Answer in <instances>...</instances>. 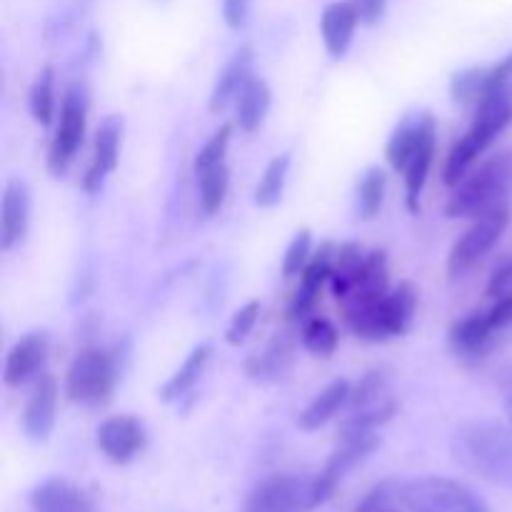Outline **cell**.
<instances>
[{
	"label": "cell",
	"instance_id": "7",
	"mask_svg": "<svg viewBox=\"0 0 512 512\" xmlns=\"http://www.w3.org/2000/svg\"><path fill=\"white\" fill-rule=\"evenodd\" d=\"M85 125H88V95H85L83 85H70L63 95V103H60L58 128H55V138L50 143V175L60 178V175L68 173L85 140Z\"/></svg>",
	"mask_w": 512,
	"mask_h": 512
},
{
	"label": "cell",
	"instance_id": "18",
	"mask_svg": "<svg viewBox=\"0 0 512 512\" xmlns=\"http://www.w3.org/2000/svg\"><path fill=\"white\" fill-rule=\"evenodd\" d=\"M33 512H93V503L83 488L63 478H48L30 493Z\"/></svg>",
	"mask_w": 512,
	"mask_h": 512
},
{
	"label": "cell",
	"instance_id": "44",
	"mask_svg": "<svg viewBox=\"0 0 512 512\" xmlns=\"http://www.w3.org/2000/svg\"><path fill=\"white\" fill-rule=\"evenodd\" d=\"M495 88H503V90H512V53L505 55L500 63H495L493 68H490V90Z\"/></svg>",
	"mask_w": 512,
	"mask_h": 512
},
{
	"label": "cell",
	"instance_id": "8",
	"mask_svg": "<svg viewBox=\"0 0 512 512\" xmlns=\"http://www.w3.org/2000/svg\"><path fill=\"white\" fill-rule=\"evenodd\" d=\"M510 225V205H500V208L488 210V213L473 218L470 228L465 230L453 245L448 255V273L450 278H460L468 273L478 260H483L490 250L498 245L503 233Z\"/></svg>",
	"mask_w": 512,
	"mask_h": 512
},
{
	"label": "cell",
	"instance_id": "36",
	"mask_svg": "<svg viewBox=\"0 0 512 512\" xmlns=\"http://www.w3.org/2000/svg\"><path fill=\"white\" fill-rule=\"evenodd\" d=\"M230 138H233V125L223 123L218 130L213 133V138L198 150L193 160V173L200 175L205 170L215 168V165H223L225 163V155H228L230 148Z\"/></svg>",
	"mask_w": 512,
	"mask_h": 512
},
{
	"label": "cell",
	"instance_id": "15",
	"mask_svg": "<svg viewBox=\"0 0 512 512\" xmlns=\"http://www.w3.org/2000/svg\"><path fill=\"white\" fill-rule=\"evenodd\" d=\"M55 408H58V383L53 375H40L35 380L33 395L23 413V430L35 443H45L55 428Z\"/></svg>",
	"mask_w": 512,
	"mask_h": 512
},
{
	"label": "cell",
	"instance_id": "26",
	"mask_svg": "<svg viewBox=\"0 0 512 512\" xmlns=\"http://www.w3.org/2000/svg\"><path fill=\"white\" fill-rule=\"evenodd\" d=\"M210 355H213V348H210L208 343L195 345V348L190 350L188 358H185V363L180 365V368L170 375L168 383L160 388V400H163V403H175V400L183 398V395L198 383L200 375L205 373V365H208Z\"/></svg>",
	"mask_w": 512,
	"mask_h": 512
},
{
	"label": "cell",
	"instance_id": "32",
	"mask_svg": "<svg viewBox=\"0 0 512 512\" xmlns=\"http://www.w3.org/2000/svg\"><path fill=\"white\" fill-rule=\"evenodd\" d=\"M490 68H465L450 78V98L458 105H478L488 95Z\"/></svg>",
	"mask_w": 512,
	"mask_h": 512
},
{
	"label": "cell",
	"instance_id": "22",
	"mask_svg": "<svg viewBox=\"0 0 512 512\" xmlns=\"http://www.w3.org/2000/svg\"><path fill=\"white\" fill-rule=\"evenodd\" d=\"M295 360V343L290 338H275L263 353L253 355L245 363V373L248 378L258 380V383H278L285 378Z\"/></svg>",
	"mask_w": 512,
	"mask_h": 512
},
{
	"label": "cell",
	"instance_id": "39",
	"mask_svg": "<svg viewBox=\"0 0 512 512\" xmlns=\"http://www.w3.org/2000/svg\"><path fill=\"white\" fill-rule=\"evenodd\" d=\"M395 498H398V488L393 483H380L355 505L353 512H388L393 510Z\"/></svg>",
	"mask_w": 512,
	"mask_h": 512
},
{
	"label": "cell",
	"instance_id": "30",
	"mask_svg": "<svg viewBox=\"0 0 512 512\" xmlns=\"http://www.w3.org/2000/svg\"><path fill=\"white\" fill-rule=\"evenodd\" d=\"M393 395H390V380L385 370H370L353 390H350L348 410H370L383 408V405H393Z\"/></svg>",
	"mask_w": 512,
	"mask_h": 512
},
{
	"label": "cell",
	"instance_id": "46",
	"mask_svg": "<svg viewBox=\"0 0 512 512\" xmlns=\"http://www.w3.org/2000/svg\"><path fill=\"white\" fill-rule=\"evenodd\" d=\"M388 512H398V510H388Z\"/></svg>",
	"mask_w": 512,
	"mask_h": 512
},
{
	"label": "cell",
	"instance_id": "14",
	"mask_svg": "<svg viewBox=\"0 0 512 512\" xmlns=\"http://www.w3.org/2000/svg\"><path fill=\"white\" fill-rule=\"evenodd\" d=\"M335 253H338V250L330 243H325L323 248L310 258V263L305 265L303 275H300V288L298 293H295L293 303H290V318L293 320L310 318L315 303H318L320 288H323V283H328L330 275H333Z\"/></svg>",
	"mask_w": 512,
	"mask_h": 512
},
{
	"label": "cell",
	"instance_id": "13",
	"mask_svg": "<svg viewBox=\"0 0 512 512\" xmlns=\"http://www.w3.org/2000/svg\"><path fill=\"white\" fill-rule=\"evenodd\" d=\"M48 350L50 343L43 330L25 333L5 355V385L8 388H20V385H28L30 380H38L43 375L45 363H48Z\"/></svg>",
	"mask_w": 512,
	"mask_h": 512
},
{
	"label": "cell",
	"instance_id": "2",
	"mask_svg": "<svg viewBox=\"0 0 512 512\" xmlns=\"http://www.w3.org/2000/svg\"><path fill=\"white\" fill-rule=\"evenodd\" d=\"M512 123V90L495 88L475 105V118L468 133L453 145L445 163V185L455 188L473 170L475 160L495 143L500 133Z\"/></svg>",
	"mask_w": 512,
	"mask_h": 512
},
{
	"label": "cell",
	"instance_id": "23",
	"mask_svg": "<svg viewBox=\"0 0 512 512\" xmlns=\"http://www.w3.org/2000/svg\"><path fill=\"white\" fill-rule=\"evenodd\" d=\"M270 103H273V93L270 85L263 78H250L240 95L235 98V125L245 133H255L263 125L265 115H268Z\"/></svg>",
	"mask_w": 512,
	"mask_h": 512
},
{
	"label": "cell",
	"instance_id": "3",
	"mask_svg": "<svg viewBox=\"0 0 512 512\" xmlns=\"http://www.w3.org/2000/svg\"><path fill=\"white\" fill-rule=\"evenodd\" d=\"M512 195V148L500 150L493 158L470 170L463 180L453 188L445 215L453 220L478 218L488 210L508 205Z\"/></svg>",
	"mask_w": 512,
	"mask_h": 512
},
{
	"label": "cell",
	"instance_id": "31",
	"mask_svg": "<svg viewBox=\"0 0 512 512\" xmlns=\"http://www.w3.org/2000/svg\"><path fill=\"white\" fill-rule=\"evenodd\" d=\"M290 173V155H275L268 163V168L260 175V183L255 188V205L260 208H273V205L280 203L285 193V183H288Z\"/></svg>",
	"mask_w": 512,
	"mask_h": 512
},
{
	"label": "cell",
	"instance_id": "29",
	"mask_svg": "<svg viewBox=\"0 0 512 512\" xmlns=\"http://www.w3.org/2000/svg\"><path fill=\"white\" fill-rule=\"evenodd\" d=\"M120 135H123V120L118 115H108L95 133L93 168L103 175H110L118 168L120 158Z\"/></svg>",
	"mask_w": 512,
	"mask_h": 512
},
{
	"label": "cell",
	"instance_id": "6",
	"mask_svg": "<svg viewBox=\"0 0 512 512\" xmlns=\"http://www.w3.org/2000/svg\"><path fill=\"white\" fill-rule=\"evenodd\" d=\"M415 310H418V290H415L413 283H400L398 288L385 295L383 303L375 305L370 313L350 320L348 325L358 338L380 343V340L398 338V335L408 333V328L413 325Z\"/></svg>",
	"mask_w": 512,
	"mask_h": 512
},
{
	"label": "cell",
	"instance_id": "27",
	"mask_svg": "<svg viewBox=\"0 0 512 512\" xmlns=\"http://www.w3.org/2000/svg\"><path fill=\"white\" fill-rule=\"evenodd\" d=\"M385 190H388V175L383 168H368L358 180L355 190V213L360 220H375L383 210Z\"/></svg>",
	"mask_w": 512,
	"mask_h": 512
},
{
	"label": "cell",
	"instance_id": "35",
	"mask_svg": "<svg viewBox=\"0 0 512 512\" xmlns=\"http://www.w3.org/2000/svg\"><path fill=\"white\" fill-rule=\"evenodd\" d=\"M200 188V205H203L205 215H215L223 208L225 198H228L230 188V170L228 165H215V168L205 170L198 175Z\"/></svg>",
	"mask_w": 512,
	"mask_h": 512
},
{
	"label": "cell",
	"instance_id": "16",
	"mask_svg": "<svg viewBox=\"0 0 512 512\" xmlns=\"http://www.w3.org/2000/svg\"><path fill=\"white\" fill-rule=\"evenodd\" d=\"M30 225V190L23 180L10 178L0 205V248L10 250L25 238Z\"/></svg>",
	"mask_w": 512,
	"mask_h": 512
},
{
	"label": "cell",
	"instance_id": "21",
	"mask_svg": "<svg viewBox=\"0 0 512 512\" xmlns=\"http://www.w3.org/2000/svg\"><path fill=\"white\" fill-rule=\"evenodd\" d=\"M433 155H435V118L428 123V128H425L418 148H415V153L410 155L408 165H405V170H403L405 195H408L410 213H418L420 210V195H423L425 183H428V173H430V165H433Z\"/></svg>",
	"mask_w": 512,
	"mask_h": 512
},
{
	"label": "cell",
	"instance_id": "38",
	"mask_svg": "<svg viewBox=\"0 0 512 512\" xmlns=\"http://www.w3.org/2000/svg\"><path fill=\"white\" fill-rule=\"evenodd\" d=\"M258 318H260V303L258 300H250V303H245L243 308L235 310L233 320H230L228 330H225V340H228L230 345L245 343L248 335L253 333Z\"/></svg>",
	"mask_w": 512,
	"mask_h": 512
},
{
	"label": "cell",
	"instance_id": "17",
	"mask_svg": "<svg viewBox=\"0 0 512 512\" xmlns=\"http://www.w3.org/2000/svg\"><path fill=\"white\" fill-rule=\"evenodd\" d=\"M253 63L255 53L250 45H243L233 53V58L225 63V68L218 73V80L213 85V93H210L208 110L213 115L223 113L228 105L235 103V98L240 95V90L245 88L250 78H253Z\"/></svg>",
	"mask_w": 512,
	"mask_h": 512
},
{
	"label": "cell",
	"instance_id": "9",
	"mask_svg": "<svg viewBox=\"0 0 512 512\" xmlns=\"http://www.w3.org/2000/svg\"><path fill=\"white\" fill-rule=\"evenodd\" d=\"M318 508L315 478L308 475H270L255 485L245 503V512H308Z\"/></svg>",
	"mask_w": 512,
	"mask_h": 512
},
{
	"label": "cell",
	"instance_id": "11",
	"mask_svg": "<svg viewBox=\"0 0 512 512\" xmlns=\"http://www.w3.org/2000/svg\"><path fill=\"white\" fill-rule=\"evenodd\" d=\"M98 448L115 465H128L148 448V430L133 415H113L98 428Z\"/></svg>",
	"mask_w": 512,
	"mask_h": 512
},
{
	"label": "cell",
	"instance_id": "40",
	"mask_svg": "<svg viewBox=\"0 0 512 512\" xmlns=\"http://www.w3.org/2000/svg\"><path fill=\"white\" fill-rule=\"evenodd\" d=\"M488 298L490 300H498V298H505V295L512 293V255L508 260H503V263L498 265V268L493 270V275H490V283H488Z\"/></svg>",
	"mask_w": 512,
	"mask_h": 512
},
{
	"label": "cell",
	"instance_id": "45",
	"mask_svg": "<svg viewBox=\"0 0 512 512\" xmlns=\"http://www.w3.org/2000/svg\"><path fill=\"white\" fill-rule=\"evenodd\" d=\"M503 400H505V408H508V413H512V378L503 385Z\"/></svg>",
	"mask_w": 512,
	"mask_h": 512
},
{
	"label": "cell",
	"instance_id": "33",
	"mask_svg": "<svg viewBox=\"0 0 512 512\" xmlns=\"http://www.w3.org/2000/svg\"><path fill=\"white\" fill-rule=\"evenodd\" d=\"M338 328L330 323L328 318H320V315H313V318L303 320V330H300V343L308 353L318 355V358H330L338 348Z\"/></svg>",
	"mask_w": 512,
	"mask_h": 512
},
{
	"label": "cell",
	"instance_id": "41",
	"mask_svg": "<svg viewBox=\"0 0 512 512\" xmlns=\"http://www.w3.org/2000/svg\"><path fill=\"white\" fill-rule=\"evenodd\" d=\"M223 20L230 30H243L250 20V0H223Z\"/></svg>",
	"mask_w": 512,
	"mask_h": 512
},
{
	"label": "cell",
	"instance_id": "37",
	"mask_svg": "<svg viewBox=\"0 0 512 512\" xmlns=\"http://www.w3.org/2000/svg\"><path fill=\"white\" fill-rule=\"evenodd\" d=\"M313 233H310L308 228L298 230L295 233V238L290 240L288 250H285L283 255V265H280V270H283L285 278H295V275H303L305 265L310 263V258H313Z\"/></svg>",
	"mask_w": 512,
	"mask_h": 512
},
{
	"label": "cell",
	"instance_id": "28",
	"mask_svg": "<svg viewBox=\"0 0 512 512\" xmlns=\"http://www.w3.org/2000/svg\"><path fill=\"white\" fill-rule=\"evenodd\" d=\"M368 255H363V250L355 243L340 245L338 253H335V265L333 275H330V288H333V295L340 300L353 290V285L358 283L360 273H363V265Z\"/></svg>",
	"mask_w": 512,
	"mask_h": 512
},
{
	"label": "cell",
	"instance_id": "5",
	"mask_svg": "<svg viewBox=\"0 0 512 512\" xmlns=\"http://www.w3.org/2000/svg\"><path fill=\"white\" fill-rule=\"evenodd\" d=\"M118 380V363L103 348H83L70 363L68 375H65V393L73 403L88 405V408H100L110 403Z\"/></svg>",
	"mask_w": 512,
	"mask_h": 512
},
{
	"label": "cell",
	"instance_id": "25",
	"mask_svg": "<svg viewBox=\"0 0 512 512\" xmlns=\"http://www.w3.org/2000/svg\"><path fill=\"white\" fill-rule=\"evenodd\" d=\"M498 330L490 323L488 313H470L468 318L458 320L450 330V345L460 355H480L488 350L490 340Z\"/></svg>",
	"mask_w": 512,
	"mask_h": 512
},
{
	"label": "cell",
	"instance_id": "4",
	"mask_svg": "<svg viewBox=\"0 0 512 512\" xmlns=\"http://www.w3.org/2000/svg\"><path fill=\"white\" fill-rule=\"evenodd\" d=\"M398 500L410 512H490L470 485L440 475H423L398 485Z\"/></svg>",
	"mask_w": 512,
	"mask_h": 512
},
{
	"label": "cell",
	"instance_id": "24",
	"mask_svg": "<svg viewBox=\"0 0 512 512\" xmlns=\"http://www.w3.org/2000/svg\"><path fill=\"white\" fill-rule=\"evenodd\" d=\"M430 120H433V115L430 113H418V115H408L403 123H398V128H395L393 135H390L388 145H385V158H388L390 168L403 173L410 155H413L415 148H418L420 138H423Z\"/></svg>",
	"mask_w": 512,
	"mask_h": 512
},
{
	"label": "cell",
	"instance_id": "1",
	"mask_svg": "<svg viewBox=\"0 0 512 512\" xmlns=\"http://www.w3.org/2000/svg\"><path fill=\"white\" fill-rule=\"evenodd\" d=\"M450 455L463 470L485 483L512 488V425L480 418L458 425L450 438Z\"/></svg>",
	"mask_w": 512,
	"mask_h": 512
},
{
	"label": "cell",
	"instance_id": "34",
	"mask_svg": "<svg viewBox=\"0 0 512 512\" xmlns=\"http://www.w3.org/2000/svg\"><path fill=\"white\" fill-rule=\"evenodd\" d=\"M30 115L38 125L50 128L55 123V70L43 68L30 88Z\"/></svg>",
	"mask_w": 512,
	"mask_h": 512
},
{
	"label": "cell",
	"instance_id": "20",
	"mask_svg": "<svg viewBox=\"0 0 512 512\" xmlns=\"http://www.w3.org/2000/svg\"><path fill=\"white\" fill-rule=\"evenodd\" d=\"M350 390H353V385H350L345 378L333 380L328 388L320 390V393L310 400L308 408L300 413V418H298L300 430H308V433H313V430H320L323 425H328L330 420L340 413V410L348 408Z\"/></svg>",
	"mask_w": 512,
	"mask_h": 512
},
{
	"label": "cell",
	"instance_id": "43",
	"mask_svg": "<svg viewBox=\"0 0 512 512\" xmlns=\"http://www.w3.org/2000/svg\"><path fill=\"white\" fill-rule=\"evenodd\" d=\"M490 323H493L495 330H505L512 325V293L505 295V298H498L493 303V308L488 310Z\"/></svg>",
	"mask_w": 512,
	"mask_h": 512
},
{
	"label": "cell",
	"instance_id": "10",
	"mask_svg": "<svg viewBox=\"0 0 512 512\" xmlns=\"http://www.w3.org/2000/svg\"><path fill=\"white\" fill-rule=\"evenodd\" d=\"M378 445V433H340L338 448L333 450V455L325 463V468L320 470V475H315V500H318V505H323L335 493L340 480L355 465L363 463L373 450H378Z\"/></svg>",
	"mask_w": 512,
	"mask_h": 512
},
{
	"label": "cell",
	"instance_id": "42",
	"mask_svg": "<svg viewBox=\"0 0 512 512\" xmlns=\"http://www.w3.org/2000/svg\"><path fill=\"white\" fill-rule=\"evenodd\" d=\"M350 3H353L355 10H358L360 23L375 25L378 20H383L385 5H388V0H350Z\"/></svg>",
	"mask_w": 512,
	"mask_h": 512
},
{
	"label": "cell",
	"instance_id": "12",
	"mask_svg": "<svg viewBox=\"0 0 512 512\" xmlns=\"http://www.w3.org/2000/svg\"><path fill=\"white\" fill-rule=\"evenodd\" d=\"M390 293V278H388V258L385 253L375 250L365 258L363 273H360L358 283L353 285L348 295L340 300L343 305L345 320H355L360 315L370 313L378 303H383L385 295Z\"/></svg>",
	"mask_w": 512,
	"mask_h": 512
},
{
	"label": "cell",
	"instance_id": "19",
	"mask_svg": "<svg viewBox=\"0 0 512 512\" xmlns=\"http://www.w3.org/2000/svg\"><path fill=\"white\" fill-rule=\"evenodd\" d=\"M360 15L353 3H330L320 18V35H323L325 50L333 58H343L350 50L358 30Z\"/></svg>",
	"mask_w": 512,
	"mask_h": 512
}]
</instances>
